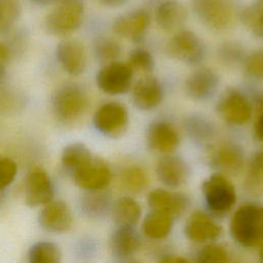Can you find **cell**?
I'll use <instances>...</instances> for the list:
<instances>
[{
	"instance_id": "obj_1",
	"label": "cell",
	"mask_w": 263,
	"mask_h": 263,
	"mask_svg": "<svg viewBox=\"0 0 263 263\" xmlns=\"http://www.w3.org/2000/svg\"><path fill=\"white\" fill-rule=\"evenodd\" d=\"M89 99L79 85L67 83L57 89L51 100V109L55 119L64 125H73L86 114Z\"/></svg>"
},
{
	"instance_id": "obj_2",
	"label": "cell",
	"mask_w": 263,
	"mask_h": 263,
	"mask_svg": "<svg viewBox=\"0 0 263 263\" xmlns=\"http://www.w3.org/2000/svg\"><path fill=\"white\" fill-rule=\"evenodd\" d=\"M233 238L245 247L263 242V205L247 203L233 215L230 224Z\"/></svg>"
},
{
	"instance_id": "obj_3",
	"label": "cell",
	"mask_w": 263,
	"mask_h": 263,
	"mask_svg": "<svg viewBox=\"0 0 263 263\" xmlns=\"http://www.w3.org/2000/svg\"><path fill=\"white\" fill-rule=\"evenodd\" d=\"M191 7L197 18L213 31H225L235 21L234 0H191Z\"/></svg>"
},
{
	"instance_id": "obj_4",
	"label": "cell",
	"mask_w": 263,
	"mask_h": 263,
	"mask_svg": "<svg viewBox=\"0 0 263 263\" xmlns=\"http://www.w3.org/2000/svg\"><path fill=\"white\" fill-rule=\"evenodd\" d=\"M84 4L82 0H62L46 16V31L54 36H67L82 24Z\"/></svg>"
},
{
	"instance_id": "obj_5",
	"label": "cell",
	"mask_w": 263,
	"mask_h": 263,
	"mask_svg": "<svg viewBox=\"0 0 263 263\" xmlns=\"http://www.w3.org/2000/svg\"><path fill=\"white\" fill-rule=\"evenodd\" d=\"M167 54L189 66H198L205 58V46L199 36L190 30H179L166 44Z\"/></svg>"
},
{
	"instance_id": "obj_6",
	"label": "cell",
	"mask_w": 263,
	"mask_h": 263,
	"mask_svg": "<svg viewBox=\"0 0 263 263\" xmlns=\"http://www.w3.org/2000/svg\"><path fill=\"white\" fill-rule=\"evenodd\" d=\"M202 193L209 209L218 215L230 211L236 200L233 184L222 173L213 174L203 182Z\"/></svg>"
},
{
	"instance_id": "obj_7",
	"label": "cell",
	"mask_w": 263,
	"mask_h": 263,
	"mask_svg": "<svg viewBox=\"0 0 263 263\" xmlns=\"http://www.w3.org/2000/svg\"><path fill=\"white\" fill-rule=\"evenodd\" d=\"M92 121L97 130L102 135L109 138H119L127 129L128 112L121 103L108 102L97 109Z\"/></svg>"
},
{
	"instance_id": "obj_8",
	"label": "cell",
	"mask_w": 263,
	"mask_h": 263,
	"mask_svg": "<svg viewBox=\"0 0 263 263\" xmlns=\"http://www.w3.org/2000/svg\"><path fill=\"white\" fill-rule=\"evenodd\" d=\"M134 69L126 62L106 64L97 74L98 87L105 93L116 96L125 93L132 86Z\"/></svg>"
},
{
	"instance_id": "obj_9",
	"label": "cell",
	"mask_w": 263,
	"mask_h": 263,
	"mask_svg": "<svg viewBox=\"0 0 263 263\" xmlns=\"http://www.w3.org/2000/svg\"><path fill=\"white\" fill-rule=\"evenodd\" d=\"M216 108L221 118L233 125L246 124L250 121L253 113L249 99L234 88H228L222 93Z\"/></svg>"
},
{
	"instance_id": "obj_10",
	"label": "cell",
	"mask_w": 263,
	"mask_h": 263,
	"mask_svg": "<svg viewBox=\"0 0 263 263\" xmlns=\"http://www.w3.org/2000/svg\"><path fill=\"white\" fill-rule=\"evenodd\" d=\"M54 188L45 170L40 166L32 167L25 180V202L31 208L43 206L53 199Z\"/></svg>"
},
{
	"instance_id": "obj_11",
	"label": "cell",
	"mask_w": 263,
	"mask_h": 263,
	"mask_svg": "<svg viewBox=\"0 0 263 263\" xmlns=\"http://www.w3.org/2000/svg\"><path fill=\"white\" fill-rule=\"evenodd\" d=\"M74 183L86 191L104 190L110 183L112 174L106 161L92 156L85 164L71 174Z\"/></svg>"
},
{
	"instance_id": "obj_12",
	"label": "cell",
	"mask_w": 263,
	"mask_h": 263,
	"mask_svg": "<svg viewBox=\"0 0 263 263\" xmlns=\"http://www.w3.org/2000/svg\"><path fill=\"white\" fill-rule=\"evenodd\" d=\"M219 84L218 73L211 68L202 67L188 75L184 83V90L191 100L205 101L217 92Z\"/></svg>"
},
{
	"instance_id": "obj_13",
	"label": "cell",
	"mask_w": 263,
	"mask_h": 263,
	"mask_svg": "<svg viewBox=\"0 0 263 263\" xmlns=\"http://www.w3.org/2000/svg\"><path fill=\"white\" fill-rule=\"evenodd\" d=\"M41 228L52 233L68 231L73 223V216L69 205L61 199H52L44 204L38 215Z\"/></svg>"
},
{
	"instance_id": "obj_14",
	"label": "cell",
	"mask_w": 263,
	"mask_h": 263,
	"mask_svg": "<svg viewBox=\"0 0 263 263\" xmlns=\"http://www.w3.org/2000/svg\"><path fill=\"white\" fill-rule=\"evenodd\" d=\"M163 86L160 81L147 74L140 78L132 90L134 105L140 110H152L156 108L163 99Z\"/></svg>"
},
{
	"instance_id": "obj_15",
	"label": "cell",
	"mask_w": 263,
	"mask_h": 263,
	"mask_svg": "<svg viewBox=\"0 0 263 263\" xmlns=\"http://www.w3.org/2000/svg\"><path fill=\"white\" fill-rule=\"evenodd\" d=\"M146 142L151 150L168 155L178 148L180 136L171 123L166 121H155L147 128Z\"/></svg>"
},
{
	"instance_id": "obj_16",
	"label": "cell",
	"mask_w": 263,
	"mask_h": 263,
	"mask_svg": "<svg viewBox=\"0 0 263 263\" xmlns=\"http://www.w3.org/2000/svg\"><path fill=\"white\" fill-rule=\"evenodd\" d=\"M149 25V13L144 9H135L115 18L112 30L117 36L138 41L142 39Z\"/></svg>"
},
{
	"instance_id": "obj_17",
	"label": "cell",
	"mask_w": 263,
	"mask_h": 263,
	"mask_svg": "<svg viewBox=\"0 0 263 263\" xmlns=\"http://www.w3.org/2000/svg\"><path fill=\"white\" fill-rule=\"evenodd\" d=\"M57 58L62 68L72 76L82 74L86 68V51L83 44L75 39H66L57 47Z\"/></svg>"
},
{
	"instance_id": "obj_18",
	"label": "cell",
	"mask_w": 263,
	"mask_h": 263,
	"mask_svg": "<svg viewBox=\"0 0 263 263\" xmlns=\"http://www.w3.org/2000/svg\"><path fill=\"white\" fill-rule=\"evenodd\" d=\"M243 150L233 142H222L211 152V163L224 173H239L243 166Z\"/></svg>"
},
{
	"instance_id": "obj_19",
	"label": "cell",
	"mask_w": 263,
	"mask_h": 263,
	"mask_svg": "<svg viewBox=\"0 0 263 263\" xmlns=\"http://www.w3.org/2000/svg\"><path fill=\"white\" fill-rule=\"evenodd\" d=\"M155 22L164 32H175L184 25L188 12L179 0H163L155 9Z\"/></svg>"
},
{
	"instance_id": "obj_20",
	"label": "cell",
	"mask_w": 263,
	"mask_h": 263,
	"mask_svg": "<svg viewBox=\"0 0 263 263\" xmlns=\"http://www.w3.org/2000/svg\"><path fill=\"white\" fill-rule=\"evenodd\" d=\"M184 230L187 237L196 242L216 239L222 232L221 226L202 212H194L191 214L187 219Z\"/></svg>"
},
{
	"instance_id": "obj_21",
	"label": "cell",
	"mask_w": 263,
	"mask_h": 263,
	"mask_svg": "<svg viewBox=\"0 0 263 263\" xmlns=\"http://www.w3.org/2000/svg\"><path fill=\"white\" fill-rule=\"evenodd\" d=\"M158 180L168 187H178L188 178L189 167L184 159L172 154L162 156L156 165Z\"/></svg>"
},
{
	"instance_id": "obj_22",
	"label": "cell",
	"mask_w": 263,
	"mask_h": 263,
	"mask_svg": "<svg viewBox=\"0 0 263 263\" xmlns=\"http://www.w3.org/2000/svg\"><path fill=\"white\" fill-rule=\"evenodd\" d=\"M148 203L153 211L164 212L174 217L186 210L189 200L182 193L171 192L164 189H155L149 193Z\"/></svg>"
},
{
	"instance_id": "obj_23",
	"label": "cell",
	"mask_w": 263,
	"mask_h": 263,
	"mask_svg": "<svg viewBox=\"0 0 263 263\" xmlns=\"http://www.w3.org/2000/svg\"><path fill=\"white\" fill-rule=\"evenodd\" d=\"M111 213L118 227H133L141 217V206L132 197H121L113 203Z\"/></svg>"
},
{
	"instance_id": "obj_24",
	"label": "cell",
	"mask_w": 263,
	"mask_h": 263,
	"mask_svg": "<svg viewBox=\"0 0 263 263\" xmlns=\"http://www.w3.org/2000/svg\"><path fill=\"white\" fill-rule=\"evenodd\" d=\"M139 246V238L133 227L120 226L111 236V249L115 256L125 258L132 255Z\"/></svg>"
},
{
	"instance_id": "obj_25",
	"label": "cell",
	"mask_w": 263,
	"mask_h": 263,
	"mask_svg": "<svg viewBox=\"0 0 263 263\" xmlns=\"http://www.w3.org/2000/svg\"><path fill=\"white\" fill-rule=\"evenodd\" d=\"M172 226V215L160 211H153L144 219L142 228L146 236L153 239H160L170 233Z\"/></svg>"
},
{
	"instance_id": "obj_26",
	"label": "cell",
	"mask_w": 263,
	"mask_h": 263,
	"mask_svg": "<svg viewBox=\"0 0 263 263\" xmlns=\"http://www.w3.org/2000/svg\"><path fill=\"white\" fill-rule=\"evenodd\" d=\"M91 157L90 150L84 144L72 143L64 148L61 160L64 168L71 175L90 160Z\"/></svg>"
},
{
	"instance_id": "obj_27",
	"label": "cell",
	"mask_w": 263,
	"mask_h": 263,
	"mask_svg": "<svg viewBox=\"0 0 263 263\" xmlns=\"http://www.w3.org/2000/svg\"><path fill=\"white\" fill-rule=\"evenodd\" d=\"M62 252L60 247L47 240L37 241L28 252V263H61Z\"/></svg>"
},
{
	"instance_id": "obj_28",
	"label": "cell",
	"mask_w": 263,
	"mask_h": 263,
	"mask_svg": "<svg viewBox=\"0 0 263 263\" xmlns=\"http://www.w3.org/2000/svg\"><path fill=\"white\" fill-rule=\"evenodd\" d=\"M184 129L193 140L203 142L214 136L215 126L206 118L199 115H192L184 121Z\"/></svg>"
},
{
	"instance_id": "obj_29",
	"label": "cell",
	"mask_w": 263,
	"mask_h": 263,
	"mask_svg": "<svg viewBox=\"0 0 263 263\" xmlns=\"http://www.w3.org/2000/svg\"><path fill=\"white\" fill-rule=\"evenodd\" d=\"M240 20L253 35L263 37V2L259 1L245 7L240 12Z\"/></svg>"
},
{
	"instance_id": "obj_30",
	"label": "cell",
	"mask_w": 263,
	"mask_h": 263,
	"mask_svg": "<svg viewBox=\"0 0 263 263\" xmlns=\"http://www.w3.org/2000/svg\"><path fill=\"white\" fill-rule=\"evenodd\" d=\"M121 186L130 192H140L148 185V175L139 165H130L124 168L120 175Z\"/></svg>"
},
{
	"instance_id": "obj_31",
	"label": "cell",
	"mask_w": 263,
	"mask_h": 263,
	"mask_svg": "<svg viewBox=\"0 0 263 263\" xmlns=\"http://www.w3.org/2000/svg\"><path fill=\"white\" fill-rule=\"evenodd\" d=\"M247 188L254 193H263V150L252 158L246 178Z\"/></svg>"
},
{
	"instance_id": "obj_32",
	"label": "cell",
	"mask_w": 263,
	"mask_h": 263,
	"mask_svg": "<svg viewBox=\"0 0 263 263\" xmlns=\"http://www.w3.org/2000/svg\"><path fill=\"white\" fill-rule=\"evenodd\" d=\"M95 53L99 61L109 64L117 61L121 53V46L112 38L101 37L96 41Z\"/></svg>"
},
{
	"instance_id": "obj_33",
	"label": "cell",
	"mask_w": 263,
	"mask_h": 263,
	"mask_svg": "<svg viewBox=\"0 0 263 263\" xmlns=\"http://www.w3.org/2000/svg\"><path fill=\"white\" fill-rule=\"evenodd\" d=\"M109 204V197L106 193L99 191H88L81 201L83 211L89 216H99L104 213Z\"/></svg>"
},
{
	"instance_id": "obj_34",
	"label": "cell",
	"mask_w": 263,
	"mask_h": 263,
	"mask_svg": "<svg viewBox=\"0 0 263 263\" xmlns=\"http://www.w3.org/2000/svg\"><path fill=\"white\" fill-rule=\"evenodd\" d=\"M18 0H0V33L8 31L21 15Z\"/></svg>"
},
{
	"instance_id": "obj_35",
	"label": "cell",
	"mask_w": 263,
	"mask_h": 263,
	"mask_svg": "<svg viewBox=\"0 0 263 263\" xmlns=\"http://www.w3.org/2000/svg\"><path fill=\"white\" fill-rule=\"evenodd\" d=\"M132 68L141 72L149 74L154 69V59L151 52L145 48L137 47L129 51L128 62Z\"/></svg>"
},
{
	"instance_id": "obj_36",
	"label": "cell",
	"mask_w": 263,
	"mask_h": 263,
	"mask_svg": "<svg viewBox=\"0 0 263 263\" xmlns=\"http://www.w3.org/2000/svg\"><path fill=\"white\" fill-rule=\"evenodd\" d=\"M198 263H229V255L226 249L219 245H209L197 254Z\"/></svg>"
},
{
	"instance_id": "obj_37",
	"label": "cell",
	"mask_w": 263,
	"mask_h": 263,
	"mask_svg": "<svg viewBox=\"0 0 263 263\" xmlns=\"http://www.w3.org/2000/svg\"><path fill=\"white\" fill-rule=\"evenodd\" d=\"M245 70L247 74L256 79L263 80V48H258L246 55L245 61Z\"/></svg>"
},
{
	"instance_id": "obj_38",
	"label": "cell",
	"mask_w": 263,
	"mask_h": 263,
	"mask_svg": "<svg viewBox=\"0 0 263 263\" xmlns=\"http://www.w3.org/2000/svg\"><path fill=\"white\" fill-rule=\"evenodd\" d=\"M219 58L226 65H236L245 61L243 48L234 42H226L219 48Z\"/></svg>"
},
{
	"instance_id": "obj_39",
	"label": "cell",
	"mask_w": 263,
	"mask_h": 263,
	"mask_svg": "<svg viewBox=\"0 0 263 263\" xmlns=\"http://www.w3.org/2000/svg\"><path fill=\"white\" fill-rule=\"evenodd\" d=\"M16 173L15 162L9 157L0 155V191H4L13 182Z\"/></svg>"
},
{
	"instance_id": "obj_40",
	"label": "cell",
	"mask_w": 263,
	"mask_h": 263,
	"mask_svg": "<svg viewBox=\"0 0 263 263\" xmlns=\"http://www.w3.org/2000/svg\"><path fill=\"white\" fill-rule=\"evenodd\" d=\"M255 104L257 115L254 121V132L257 140L263 143V97H258Z\"/></svg>"
},
{
	"instance_id": "obj_41",
	"label": "cell",
	"mask_w": 263,
	"mask_h": 263,
	"mask_svg": "<svg viewBox=\"0 0 263 263\" xmlns=\"http://www.w3.org/2000/svg\"><path fill=\"white\" fill-rule=\"evenodd\" d=\"M9 52L7 47L0 42V80L3 78L4 71H5V66L8 61Z\"/></svg>"
},
{
	"instance_id": "obj_42",
	"label": "cell",
	"mask_w": 263,
	"mask_h": 263,
	"mask_svg": "<svg viewBox=\"0 0 263 263\" xmlns=\"http://www.w3.org/2000/svg\"><path fill=\"white\" fill-rule=\"evenodd\" d=\"M159 263H189L185 258L178 256H166L160 260Z\"/></svg>"
},
{
	"instance_id": "obj_43",
	"label": "cell",
	"mask_w": 263,
	"mask_h": 263,
	"mask_svg": "<svg viewBox=\"0 0 263 263\" xmlns=\"http://www.w3.org/2000/svg\"><path fill=\"white\" fill-rule=\"evenodd\" d=\"M128 0H99V2L108 7H119L124 5Z\"/></svg>"
},
{
	"instance_id": "obj_44",
	"label": "cell",
	"mask_w": 263,
	"mask_h": 263,
	"mask_svg": "<svg viewBox=\"0 0 263 263\" xmlns=\"http://www.w3.org/2000/svg\"><path fill=\"white\" fill-rule=\"evenodd\" d=\"M34 3L37 4H41V5H46V4H50V3H55V2H60L62 0H32Z\"/></svg>"
},
{
	"instance_id": "obj_45",
	"label": "cell",
	"mask_w": 263,
	"mask_h": 263,
	"mask_svg": "<svg viewBox=\"0 0 263 263\" xmlns=\"http://www.w3.org/2000/svg\"><path fill=\"white\" fill-rule=\"evenodd\" d=\"M260 257H261V261H262V263H263V246H262L261 251H260Z\"/></svg>"
},
{
	"instance_id": "obj_46",
	"label": "cell",
	"mask_w": 263,
	"mask_h": 263,
	"mask_svg": "<svg viewBox=\"0 0 263 263\" xmlns=\"http://www.w3.org/2000/svg\"><path fill=\"white\" fill-rule=\"evenodd\" d=\"M3 196V191H0V201H1V198Z\"/></svg>"
},
{
	"instance_id": "obj_47",
	"label": "cell",
	"mask_w": 263,
	"mask_h": 263,
	"mask_svg": "<svg viewBox=\"0 0 263 263\" xmlns=\"http://www.w3.org/2000/svg\"><path fill=\"white\" fill-rule=\"evenodd\" d=\"M132 263H140V262H132Z\"/></svg>"
},
{
	"instance_id": "obj_48",
	"label": "cell",
	"mask_w": 263,
	"mask_h": 263,
	"mask_svg": "<svg viewBox=\"0 0 263 263\" xmlns=\"http://www.w3.org/2000/svg\"><path fill=\"white\" fill-rule=\"evenodd\" d=\"M260 2H263V0H260Z\"/></svg>"
}]
</instances>
